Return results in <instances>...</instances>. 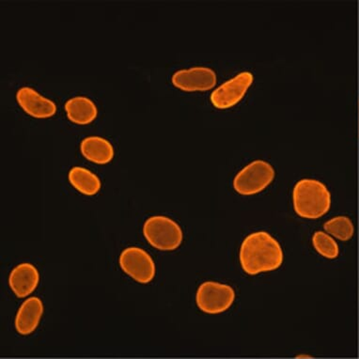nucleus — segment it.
I'll use <instances>...</instances> for the list:
<instances>
[{
  "mask_svg": "<svg viewBox=\"0 0 359 359\" xmlns=\"http://www.w3.org/2000/svg\"><path fill=\"white\" fill-rule=\"evenodd\" d=\"M283 262V251L280 243L266 231L251 233L242 243L240 262L248 275L274 271Z\"/></svg>",
  "mask_w": 359,
  "mask_h": 359,
  "instance_id": "f257e3e1",
  "label": "nucleus"
},
{
  "mask_svg": "<svg viewBox=\"0 0 359 359\" xmlns=\"http://www.w3.org/2000/svg\"><path fill=\"white\" fill-rule=\"evenodd\" d=\"M72 186L86 196H95L101 189L100 179L85 168L74 167L69 172Z\"/></svg>",
  "mask_w": 359,
  "mask_h": 359,
  "instance_id": "4468645a",
  "label": "nucleus"
},
{
  "mask_svg": "<svg viewBox=\"0 0 359 359\" xmlns=\"http://www.w3.org/2000/svg\"><path fill=\"white\" fill-rule=\"evenodd\" d=\"M118 262L123 271L137 283H150L156 277V264L142 248H126L121 252Z\"/></svg>",
  "mask_w": 359,
  "mask_h": 359,
  "instance_id": "423d86ee",
  "label": "nucleus"
},
{
  "mask_svg": "<svg viewBox=\"0 0 359 359\" xmlns=\"http://www.w3.org/2000/svg\"><path fill=\"white\" fill-rule=\"evenodd\" d=\"M325 230L337 239L348 241L355 233L353 222L346 217H337L325 224Z\"/></svg>",
  "mask_w": 359,
  "mask_h": 359,
  "instance_id": "2eb2a0df",
  "label": "nucleus"
},
{
  "mask_svg": "<svg viewBox=\"0 0 359 359\" xmlns=\"http://www.w3.org/2000/svg\"><path fill=\"white\" fill-rule=\"evenodd\" d=\"M275 170L264 160H256L240 170L233 180V187L243 196L258 194L274 181Z\"/></svg>",
  "mask_w": 359,
  "mask_h": 359,
  "instance_id": "20e7f679",
  "label": "nucleus"
},
{
  "mask_svg": "<svg viewBox=\"0 0 359 359\" xmlns=\"http://www.w3.org/2000/svg\"><path fill=\"white\" fill-rule=\"evenodd\" d=\"M294 211L299 217L317 219L330 211V190L321 182L303 179L297 182L292 192Z\"/></svg>",
  "mask_w": 359,
  "mask_h": 359,
  "instance_id": "f03ea898",
  "label": "nucleus"
},
{
  "mask_svg": "<svg viewBox=\"0 0 359 359\" xmlns=\"http://www.w3.org/2000/svg\"><path fill=\"white\" fill-rule=\"evenodd\" d=\"M65 110L69 120L80 126L92 123L98 115L95 104L83 96H77L66 102Z\"/></svg>",
  "mask_w": 359,
  "mask_h": 359,
  "instance_id": "ddd939ff",
  "label": "nucleus"
},
{
  "mask_svg": "<svg viewBox=\"0 0 359 359\" xmlns=\"http://www.w3.org/2000/svg\"><path fill=\"white\" fill-rule=\"evenodd\" d=\"M143 234L149 244L159 250H175L183 242V231L179 224L163 215L148 218Z\"/></svg>",
  "mask_w": 359,
  "mask_h": 359,
  "instance_id": "7ed1b4c3",
  "label": "nucleus"
},
{
  "mask_svg": "<svg viewBox=\"0 0 359 359\" xmlns=\"http://www.w3.org/2000/svg\"><path fill=\"white\" fill-rule=\"evenodd\" d=\"M16 99L24 111L32 117L46 118L56 114L57 107L54 102L44 98L32 88H21Z\"/></svg>",
  "mask_w": 359,
  "mask_h": 359,
  "instance_id": "1a4fd4ad",
  "label": "nucleus"
},
{
  "mask_svg": "<svg viewBox=\"0 0 359 359\" xmlns=\"http://www.w3.org/2000/svg\"><path fill=\"white\" fill-rule=\"evenodd\" d=\"M312 244H313L316 250L319 254L327 259H335L339 256V247L335 240L328 236V234L323 233V231H317L312 237Z\"/></svg>",
  "mask_w": 359,
  "mask_h": 359,
  "instance_id": "dca6fc26",
  "label": "nucleus"
},
{
  "mask_svg": "<svg viewBox=\"0 0 359 359\" xmlns=\"http://www.w3.org/2000/svg\"><path fill=\"white\" fill-rule=\"evenodd\" d=\"M80 151L88 161L106 165L114 157V149L109 140L100 137H88L82 140Z\"/></svg>",
  "mask_w": 359,
  "mask_h": 359,
  "instance_id": "f8f14e48",
  "label": "nucleus"
},
{
  "mask_svg": "<svg viewBox=\"0 0 359 359\" xmlns=\"http://www.w3.org/2000/svg\"><path fill=\"white\" fill-rule=\"evenodd\" d=\"M236 299V292L226 284L206 281L198 287L196 301L198 309L208 314H219L227 311Z\"/></svg>",
  "mask_w": 359,
  "mask_h": 359,
  "instance_id": "39448f33",
  "label": "nucleus"
},
{
  "mask_svg": "<svg viewBox=\"0 0 359 359\" xmlns=\"http://www.w3.org/2000/svg\"><path fill=\"white\" fill-rule=\"evenodd\" d=\"M40 275L34 265L21 264L13 268L11 272L9 284L11 289L19 298L27 297L37 288Z\"/></svg>",
  "mask_w": 359,
  "mask_h": 359,
  "instance_id": "9d476101",
  "label": "nucleus"
},
{
  "mask_svg": "<svg viewBox=\"0 0 359 359\" xmlns=\"http://www.w3.org/2000/svg\"><path fill=\"white\" fill-rule=\"evenodd\" d=\"M253 80V74L250 72H242L223 83L212 93V106L218 109H228L236 106L244 98Z\"/></svg>",
  "mask_w": 359,
  "mask_h": 359,
  "instance_id": "0eeeda50",
  "label": "nucleus"
},
{
  "mask_svg": "<svg viewBox=\"0 0 359 359\" xmlns=\"http://www.w3.org/2000/svg\"><path fill=\"white\" fill-rule=\"evenodd\" d=\"M217 74L207 67H194L180 70L173 74L171 81L184 92H207L217 85Z\"/></svg>",
  "mask_w": 359,
  "mask_h": 359,
  "instance_id": "6e6552de",
  "label": "nucleus"
},
{
  "mask_svg": "<svg viewBox=\"0 0 359 359\" xmlns=\"http://www.w3.org/2000/svg\"><path fill=\"white\" fill-rule=\"evenodd\" d=\"M43 314L40 298L30 297L22 304L15 317V330L21 335H29L38 327Z\"/></svg>",
  "mask_w": 359,
  "mask_h": 359,
  "instance_id": "9b49d317",
  "label": "nucleus"
}]
</instances>
